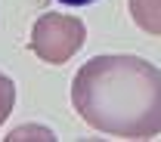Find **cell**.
<instances>
[{
    "mask_svg": "<svg viewBox=\"0 0 161 142\" xmlns=\"http://www.w3.org/2000/svg\"><path fill=\"white\" fill-rule=\"evenodd\" d=\"M80 121L115 139H155L161 133V68L140 56L105 53L84 62L71 81Z\"/></svg>",
    "mask_w": 161,
    "mask_h": 142,
    "instance_id": "cell-1",
    "label": "cell"
},
{
    "mask_svg": "<svg viewBox=\"0 0 161 142\" xmlns=\"http://www.w3.org/2000/svg\"><path fill=\"white\" fill-rule=\"evenodd\" d=\"M133 25L149 37H161V0H127Z\"/></svg>",
    "mask_w": 161,
    "mask_h": 142,
    "instance_id": "cell-3",
    "label": "cell"
},
{
    "mask_svg": "<svg viewBox=\"0 0 161 142\" xmlns=\"http://www.w3.org/2000/svg\"><path fill=\"white\" fill-rule=\"evenodd\" d=\"M87 43V25L71 13H43L31 25L28 50L47 65H65L78 56Z\"/></svg>",
    "mask_w": 161,
    "mask_h": 142,
    "instance_id": "cell-2",
    "label": "cell"
},
{
    "mask_svg": "<svg viewBox=\"0 0 161 142\" xmlns=\"http://www.w3.org/2000/svg\"><path fill=\"white\" fill-rule=\"evenodd\" d=\"M22 139H43V142H53L56 136H53V130H50V127H37V124H22V127H16V130L6 136V142H22Z\"/></svg>",
    "mask_w": 161,
    "mask_h": 142,
    "instance_id": "cell-4",
    "label": "cell"
},
{
    "mask_svg": "<svg viewBox=\"0 0 161 142\" xmlns=\"http://www.w3.org/2000/svg\"><path fill=\"white\" fill-rule=\"evenodd\" d=\"M65 6H87V3H96V0H59Z\"/></svg>",
    "mask_w": 161,
    "mask_h": 142,
    "instance_id": "cell-6",
    "label": "cell"
},
{
    "mask_svg": "<svg viewBox=\"0 0 161 142\" xmlns=\"http://www.w3.org/2000/svg\"><path fill=\"white\" fill-rule=\"evenodd\" d=\"M13 105H16V83H13L9 74L0 71V127L6 124L9 111H13Z\"/></svg>",
    "mask_w": 161,
    "mask_h": 142,
    "instance_id": "cell-5",
    "label": "cell"
}]
</instances>
